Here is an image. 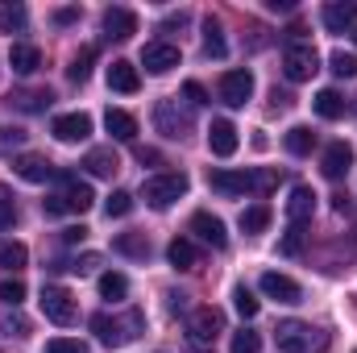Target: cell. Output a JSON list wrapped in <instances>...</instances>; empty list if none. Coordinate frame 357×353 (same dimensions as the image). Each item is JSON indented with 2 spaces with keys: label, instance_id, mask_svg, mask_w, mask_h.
<instances>
[{
  "label": "cell",
  "instance_id": "cell-1",
  "mask_svg": "<svg viewBox=\"0 0 357 353\" xmlns=\"http://www.w3.org/2000/svg\"><path fill=\"white\" fill-rule=\"evenodd\" d=\"M91 333L100 337V345H108V350H121V345H129V341H137L142 333H146V312H125V316H108V312H96L91 316Z\"/></svg>",
  "mask_w": 357,
  "mask_h": 353
},
{
  "label": "cell",
  "instance_id": "cell-2",
  "mask_svg": "<svg viewBox=\"0 0 357 353\" xmlns=\"http://www.w3.org/2000/svg\"><path fill=\"white\" fill-rule=\"evenodd\" d=\"M59 183H63V191L59 195H46L42 200V212L46 216H67V212H88L91 204H96V191H91L88 183H79V179L71 175V171H59Z\"/></svg>",
  "mask_w": 357,
  "mask_h": 353
},
{
  "label": "cell",
  "instance_id": "cell-3",
  "mask_svg": "<svg viewBox=\"0 0 357 353\" xmlns=\"http://www.w3.org/2000/svg\"><path fill=\"white\" fill-rule=\"evenodd\" d=\"M274 341H278L282 353H324L328 350V333H320V329H312L303 320H282L274 329Z\"/></svg>",
  "mask_w": 357,
  "mask_h": 353
},
{
  "label": "cell",
  "instance_id": "cell-4",
  "mask_svg": "<svg viewBox=\"0 0 357 353\" xmlns=\"http://www.w3.org/2000/svg\"><path fill=\"white\" fill-rule=\"evenodd\" d=\"M187 195V175L183 171H162V175H150L142 183V200L154 208V212H167L171 204H178Z\"/></svg>",
  "mask_w": 357,
  "mask_h": 353
},
{
  "label": "cell",
  "instance_id": "cell-5",
  "mask_svg": "<svg viewBox=\"0 0 357 353\" xmlns=\"http://www.w3.org/2000/svg\"><path fill=\"white\" fill-rule=\"evenodd\" d=\"M316 71H320V54H316L312 42H291V46L282 50V75H287L291 84H303V80H312Z\"/></svg>",
  "mask_w": 357,
  "mask_h": 353
},
{
  "label": "cell",
  "instance_id": "cell-6",
  "mask_svg": "<svg viewBox=\"0 0 357 353\" xmlns=\"http://www.w3.org/2000/svg\"><path fill=\"white\" fill-rule=\"evenodd\" d=\"M154 125H158V133H162V137L183 142V137L191 133V112L178 104L175 96H167V100H158V104H154Z\"/></svg>",
  "mask_w": 357,
  "mask_h": 353
},
{
  "label": "cell",
  "instance_id": "cell-7",
  "mask_svg": "<svg viewBox=\"0 0 357 353\" xmlns=\"http://www.w3.org/2000/svg\"><path fill=\"white\" fill-rule=\"evenodd\" d=\"M42 312H46V320H54V324H75V316H79L75 295H71L67 287H42Z\"/></svg>",
  "mask_w": 357,
  "mask_h": 353
},
{
  "label": "cell",
  "instance_id": "cell-8",
  "mask_svg": "<svg viewBox=\"0 0 357 353\" xmlns=\"http://www.w3.org/2000/svg\"><path fill=\"white\" fill-rule=\"evenodd\" d=\"M187 333H191L195 345H212L225 333V312L220 308H195L191 320H187Z\"/></svg>",
  "mask_w": 357,
  "mask_h": 353
},
{
  "label": "cell",
  "instance_id": "cell-9",
  "mask_svg": "<svg viewBox=\"0 0 357 353\" xmlns=\"http://www.w3.org/2000/svg\"><path fill=\"white\" fill-rule=\"evenodd\" d=\"M250 96H254V71H225L220 75V100L229 104V108H245L250 104Z\"/></svg>",
  "mask_w": 357,
  "mask_h": 353
},
{
  "label": "cell",
  "instance_id": "cell-10",
  "mask_svg": "<svg viewBox=\"0 0 357 353\" xmlns=\"http://www.w3.org/2000/svg\"><path fill=\"white\" fill-rule=\"evenodd\" d=\"M50 133H54L59 142H67V146L88 142V137H91V117H88V112H63V117H54Z\"/></svg>",
  "mask_w": 357,
  "mask_h": 353
},
{
  "label": "cell",
  "instance_id": "cell-11",
  "mask_svg": "<svg viewBox=\"0 0 357 353\" xmlns=\"http://www.w3.org/2000/svg\"><path fill=\"white\" fill-rule=\"evenodd\" d=\"M100 25H104V38H108V42H125V38H133V33H137V13L116 4V8H104Z\"/></svg>",
  "mask_w": 357,
  "mask_h": 353
},
{
  "label": "cell",
  "instance_id": "cell-12",
  "mask_svg": "<svg viewBox=\"0 0 357 353\" xmlns=\"http://www.w3.org/2000/svg\"><path fill=\"white\" fill-rule=\"evenodd\" d=\"M142 67H146L150 75H167V71H175L178 67V46H171V42H146V50H142Z\"/></svg>",
  "mask_w": 357,
  "mask_h": 353
},
{
  "label": "cell",
  "instance_id": "cell-13",
  "mask_svg": "<svg viewBox=\"0 0 357 353\" xmlns=\"http://www.w3.org/2000/svg\"><path fill=\"white\" fill-rule=\"evenodd\" d=\"M191 233H195L204 246H212V250H225V246H229L225 220H220V216H212V212H195V216H191Z\"/></svg>",
  "mask_w": 357,
  "mask_h": 353
},
{
  "label": "cell",
  "instance_id": "cell-14",
  "mask_svg": "<svg viewBox=\"0 0 357 353\" xmlns=\"http://www.w3.org/2000/svg\"><path fill=\"white\" fill-rule=\"evenodd\" d=\"M13 171L25 179V183H46V179L59 175V167L46 154H21V158H13Z\"/></svg>",
  "mask_w": 357,
  "mask_h": 353
},
{
  "label": "cell",
  "instance_id": "cell-15",
  "mask_svg": "<svg viewBox=\"0 0 357 353\" xmlns=\"http://www.w3.org/2000/svg\"><path fill=\"white\" fill-rule=\"evenodd\" d=\"M54 104V91L50 88H13L8 91V108L17 112H46Z\"/></svg>",
  "mask_w": 357,
  "mask_h": 353
},
{
  "label": "cell",
  "instance_id": "cell-16",
  "mask_svg": "<svg viewBox=\"0 0 357 353\" xmlns=\"http://www.w3.org/2000/svg\"><path fill=\"white\" fill-rule=\"evenodd\" d=\"M208 150H212L216 158H229V154H237V129H233V121L216 117V121L208 125Z\"/></svg>",
  "mask_w": 357,
  "mask_h": 353
},
{
  "label": "cell",
  "instance_id": "cell-17",
  "mask_svg": "<svg viewBox=\"0 0 357 353\" xmlns=\"http://www.w3.org/2000/svg\"><path fill=\"white\" fill-rule=\"evenodd\" d=\"M262 291H266L270 299H278V303H299V299H303V287H299L295 278L278 274V270H266V274H262Z\"/></svg>",
  "mask_w": 357,
  "mask_h": 353
},
{
  "label": "cell",
  "instance_id": "cell-18",
  "mask_svg": "<svg viewBox=\"0 0 357 353\" xmlns=\"http://www.w3.org/2000/svg\"><path fill=\"white\" fill-rule=\"evenodd\" d=\"M349 167H354V146H345V142H333V146L324 150V158H320L324 179H345Z\"/></svg>",
  "mask_w": 357,
  "mask_h": 353
},
{
  "label": "cell",
  "instance_id": "cell-19",
  "mask_svg": "<svg viewBox=\"0 0 357 353\" xmlns=\"http://www.w3.org/2000/svg\"><path fill=\"white\" fill-rule=\"evenodd\" d=\"M312 212H316V191H312L307 183L291 187V200H287V220H291V225H303V220H312Z\"/></svg>",
  "mask_w": 357,
  "mask_h": 353
},
{
  "label": "cell",
  "instance_id": "cell-20",
  "mask_svg": "<svg viewBox=\"0 0 357 353\" xmlns=\"http://www.w3.org/2000/svg\"><path fill=\"white\" fill-rule=\"evenodd\" d=\"M84 167H88V175H96V179H112L121 171V158H116L112 146H96V150L84 154Z\"/></svg>",
  "mask_w": 357,
  "mask_h": 353
},
{
  "label": "cell",
  "instance_id": "cell-21",
  "mask_svg": "<svg viewBox=\"0 0 357 353\" xmlns=\"http://www.w3.org/2000/svg\"><path fill=\"white\" fill-rule=\"evenodd\" d=\"M320 21H324V29H328V33H354L357 4H324Z\"/></svg>",
  "mask_w": 357,
  "mask_h": 353
},
{
  "label": "cell",
  "instance_id": "cell-22",
  "mask_svg": "<svg viewBox=\"0 0 357 353\" xmlns=\"http://www.w3.org/2000/svg\"><path fill=\"white\" fill-rule=\"evenodd\" d=\"M312 108H316V117H324V121H341V117L349 112V100L337 88H320L316 100H312Z\"/></svg>",
  "mask_w": 357,
  "mask_h": 353
},
{
  "label": "cell",
  "instance_id": "cell-23",
  "mask_svg": "<svg viewBox=\"0 0 357 353\" xmlns=\"http://www.w3.org/2000/svg\"><path fill=\"white\" fill-rule=\"evenodd\" d=\"M104 129H108L116 142H133V137H137V117L125 112V108H108V112H104Z\"/></svg>",
  "mask_w": 357,
  "mask_h": 353
},
{
  "label": "cell",
  "instance_id": "cell-24",
  "mask_svg": "<svg viewBox=\"0 0 357 353\" xmlns=\"http://www.w3.org/2000/svg\"><path fill=\"white\" fill-rule=\"evenodd\" d=\"M108 88H112V91H125V96H133V91L142 88V75H137V67H133V63H125V59H116V63L108 67Z\"/></svg>",
  "mask_w": 357,
  "mask_h": 353
},
{
  "label": "cell",
  "instance_id": "cell-25",
  "mask_svg": "<svg viewBox=\"0 0 357 353\" xmlns=\"http://www.w3.org/2000/svg\"><path fill=\"white\" fill-rule=\"evenodd\" d=\"M8 67H13L17 75H33V71L42 67V50L29 46V42H17V46L8 50Z\"/></svg>",
  "mask_w": 357,
  "mask_h": 353
},
{
  "label": "cell",
  "instance_id": "cell-26",
  "mask_svg": "<svg viewBox=\"0 0 357 353\" xmlns=\"http://www.w3.org/2000/svg\"><path fill=\"white\" fill-rule=\"evenodd\" d=\"M208 187L220 191V195H241V191H250V175H241V171H212Z\"/></svg>",
  "mask_w": 357,
  "mask_h": 353
},
{
  "label": "cell",
  "instance_id": "cell-27",
  "mask_svg": "<svg viewBox=\"0 0 357 353\" xmlns=\"http://www.w3.org/2000/svg\"><path fill=\"white\" fill-rule=\"evenodd\" d=\"M204 54L208 59H225L229 54V42H225V29H220V21H204Z\"/></svg>",
  "mask_w": 357,
  "mask_h": 353
},
{
  "label": "cell",
  "instance_id": "cell-28",
  "mask_svg": "<svg viewBox=\"0 0 357 353\" xmlns=\"http://www.w3.org/2000/svg\"><path fill=\"white\" fill-rule=\"evenodd\" d=\"M282 146H287L295 158H303V154H312V146H316V133H312L307 125H291V129H287V137H282Z\"/></svg>",
  "mask_w": 357,
  "mask_h": 353
},
{
  "label": "cell",
  "instance_id": "cell-29",
  "mask_svg": "<svg viewBox=\"0 0 357 353\" xmlns=\"http://www.w3.org/2000/svg\"><path fill=\"white\" fill-rule=\"evenodd\" d=\"M112 250L125 254V258H150V237L146 233H121L112 241Z\"/></svg>",
  "mask_w": 357,
  "mask_h": 353
},
{
  "label": "cell",
  "instance_id": "cell-30",
  "mask_svg": "<svg viewBox=\"0 0 357 353\" xmlns=\"http://www.w3.org/2000/svg\"><path fill=\"white\" fill-rule=\"evenodd\" d=\"M25 262H29V250L21 241H0V270L17 274V270H25Z\"/></svg>",
  "mask_w": 357,
  "mask_h": 353
},
{
  "label": "cell",
  "instance_id": "cell-31",
  "mask_svg": "<svg viewBox=\"0 0 357 353\" xmlns=\"http://www.w3.org/2000/svg\"><path fill=\"white\" fill-rule=\"evenodd\" d=\"M167 258H171L175 270H191V266L199 262V254H195V246H191L187 237H175V241L167 246Z\"/></svg>",
  "mask_w": 357,
  "mask_h": 353
},
{
  "label": "cell",
  "instance_id": "cell-32",
  "mask_svg": "<svg viewBox=\"0 0 357 353\" xmlns=\"http://www.w3.org/2000/svg\"><path fill=\"white\" fill-rule=\"evenodd\" d=\"M91 63H96V46H84V50L71 59V67H67V80H71V84H88Z\"/></svg>",
  "mask_w": 357,
  "mask_h": 353
},
{
  "label": "cell",
  "instance_id": "cell-33",
  "mask_svg": "<svg viewBox=\"0 0 357 353\" xmlns=\"http://www.w3.org/2000/svg\"><path fill=\"white\" fill-rule=\"evenodd\" d=\"M241 229H245V233H266L270 229V208L266 204L245 208V212H241Z\"/></svg>",
  "mask_w": 357,
  "mask_h": 353
},
{
  "label": "cell",
  "instance_id": "cell-34",
  "mask_svg": "<svg viewBox=\"0 0 357 353\" xmlns=\"http://www.w3.org/2000/svg\"><path fill=\"white\" fill-rule=\"evenodd\" d=\"M100 295H104V299H125V295H129V278L116 274V270L100 274Z\"/></svg>",
  "mask_w": 357,
  "mask_h": 353
},
{
  "label": "cell",
  "instance_id": "cell-35",
  "mask_svg": "<svg viewBox=\"0 0 357 353\" xmlns=\"http://www.w3.org/2000/svg\"><path fill=\"white\" fill-rule=\"evenodd\" d=\"M0 29L13 33V29H25V8L13 4V0H0Z\"/></svg>",
  "mask_w": 357,
  "mask_h": 353
},
{
  "label": "cell",
  "instance_id": "cell-36",
  "mask_svg": "<svg viewBox=\"0 0 357 353\" xmlns=\"http://www.w3.org/2000/svg\"><path fill=\"white\" fill-rule=\"evenodd\" d=\"M233 308H237L245 320H254V316L262 312V303L254 299V291H250V287H233Z\"/></svg>",
  "mask_w": 357,
  "mask_h": 353
},
{
  "label": "cell",
  "instance_id": "cell-37",
  "mask_svg": "<svg viewBox=\"0 0 357 353\" xmlns=\"http://www.w3.org/2000/svg\"><path fill=\"white\" fill-rule=\"evenodd\" d=\"M328 67H333V75H337V80H357V54H345V50H333Z\"/></svg>",
  "mask_w": 357,
  "mask_h": 353
},
{
  "label": "cell",
  "instance_id": "cell-38",
  "mask_svg": "<svg viewBox=\"0 0 357 353\" xmlns=\"http://www.w3.org/2000/svg\"><path fill=\"white\" fill-rule=\"evenodd\" d=\"M133 212V195L129 191H112L108 200H104V216L112 220V216H129Z\"/></svg>",
  "mask_w": 357,
  "mask_h": 353
},
{
  "label": "cell",
  "instance_id": "cell-39",
  "mask_svg": "<svg viewBox=\"0 0 357 353\" xmlns=\"http://www.w3.org/2000/svg\"><path fill=\"white\" fill-rule=\"evenodd\" d=\"M233 353H258L262 350V337L254 333V329H241V333H233V345H229Z\"/></svg>",
  "mask_w": 357,
  "mask_h": 353
},
{
  "label": "cell",
  "instance_id": "cell-40",
  "mask_svg": "<svg viewBox=\"0 0 357 353\" xmlns=\"http://www.w3.org/2000/svg\"><path fill=\"white\" fill-rule=\"evenodd\" d=\"M274 187H278V171H270V167H262V171L250 175V191H258V195H270Z\"/></svg>",
  "mask_w": 357,
  "mask_h": 353
},
{
  "label": "cell",
  "instance_id": "cell-41",
  "mask_svg": "<svg viewBox=\"0 0 357 353\" xmlns=\"http://www.w3.org/2000/svg\"><path fill=\"white\" fill-rule=\"evenodd\" d=\"M100 266V254H79L71 262H54V270H71V274H91Z\"/></svg>",
  "mask_w": 357,
  "mask_h": 353
},
{
  "label": "cell",
  "instance_id": "cell-42",
  "mask_svg": "<svg viewBox=\"0 0 357 353\" xmlns=\"http://www.w3.org/2000/svg\"><path fill=\"white\" fill-rule=\"evenodd\" d=\"M278 250H282L287 258H295V254L303 250V225H291V229L282 233V241H278Z\"/></svg>",
  "mask_w": 357,
  "mask_h": 353
},
{
  "label": "cell",
  "instance_id": "cell-43",
  "mask_svg": "<svg viewBox=\"0 0 357 353\" xmlns=\"http://www.w3.org/2000/svg\"><path fill=\"white\" fill-rule=\"evenodd\" d=\"M21 299H25V283H21V278H4V283H0V303L17 308Z\"/></svg>",
  "mask_w": 357,
  "mask_h": 353
},
{
  "label": "cell",
  "instance_id": "cell-44",
  "mask_svg": "<svg viewBox=\"0 0 357 353\" xmlns=\"http://www.w3.org/2000/svg\"><path fill=\"white\" fill-rule=\"evenodd\" d=\"M13 220H17V195L0 183V229H8Z\"/></svg>",
  "mask_w": 357,
  "mask_h": 353
},
{
  "label": "cell",
  "instance_id": "cell-45",
  "mask_svg": "<svg viewBox=\"0 0 357 353\" xmlns=\"http://www.w3.org/2000/svg\"><path fill=\"white\" fill-rule=\"evenodd\" d=\"M46 353H88V345L79 337H54V341H46Z\"/></svg>",
  "mask_w": 357,
  "mask_h": 353
},
{
  "label": "cell",
  "instance_id": "cell-46",
  "mask_svg": "<svg viewBox=\"0 0 357 353\" xmlns=\"http://www.w3.org/2000/svg\"><path fill=\"white\" fill-rule=\"evenodd\" d=\"M183 96H187V104H195V108H199V104H208V91H204V84H195V80L183 88Z\"/></svg>",
  "mask_w": 357,
  "mask_h": 353
},
{
  "label": "cell",
  "instance_id": "cell-47",
  "mask_svg": "<svg viewBox=\"0 0 357 353\" xmlns=\"http://www.w3.org/2000/svg\"><path fill=\"white\" fill-rule=\"evenodd\" d=\"M21 142H25V133H21V129H4V125H0V150L21 146Z\"/></svg>",
  "mask_w": 357,
  "mask_h": 353
},
{
  "label": "cell",
  "instance_id": "cell-48",
  "mask_svg": "<svg viewBox=\"0 0 357 353\" xmlns=\"http://www.w3.org/2000/svg\"><path fill=\"white\" fill-rule=\"evenodd\" d=\"M133 158H137L142 167H146V163H150V167H154V163H162V154H158V150H150V146H137V150H133Z\"/></svg>",
  "mask_w": 357,
  "mask_h": 353
},
{
  "label": "cell",
  "instance_id": "cell-49",
  "mask_svg": "<svg viewBox=\"0 0 357 353\" xmlns=\"http://www.w3.org/2000/svg\"><path fill=\"white\" fill-rule=\"evenodd\" d=\"M84 237H88V229H84V225H71V229H63V241H67V246H79Z\"/></svg>",
  "mask_w": 357,
  "mask_h": 353
},
{
  "label": "cell",
  "instance_id": "cell-50",
  "mask_svg": "<svg viewBox=\"0 0 357 353\" xmlns=\"http://www.w3.org/2000/svg\"><path fill=\"white\" fill-rule=\"evenodd\" d=\"M167 299H171V303H167V308H171V312H187V295H183V291H171V295H167Z\"/></svg>",
  "mask_w": 357,
  "mask_h": 353
},
{
  "label": "cell",
  "instance_id": "cell-51",
  "mask_svg": "<svg viewBox=\"0 0 357 353\" xmlns=\"http://www.w3.org/2000/svg\"><path fill=\"white\" fill-rule=\"evenodd\" d=\"M54 21H59V25H71V21H79V8H59V13H54Z\"/></svg>",
  "mask_w": 357,
  "mask_h": 353
},
{
  "label": "cell",
  "instance_id": "cell-52",
  "mask_svg": "<svg viewBox=\"0 0 357 353\" xmlns=\"http://www.w3.org/2000/svg\"><path fill=\"white\" fill-rule=\"evenodd\" d=\"M266 8L270 13H291L295 4H291V0H266Z\"/></svg>",
  "mask_w": 357,
  "mask_h": 353
},
{
  "label": "cell",
  "instance_id": "cell-53",
  "mask_svg": "<svg viewBox=\"0 0 357 353\" xmlns=\"http://www.w3.org/2000/svg\"><path fill=\"white\" fill-rule=\"evenodd\" d=\"M333 208H337V212H349V195H345V191H337V195H333Z\"/></svg>",
  "mask_w": 357,
  "mask_h": 353
},
{
  "label": "cell",
  "instance_id": "cell-54",
  "mask_svg": "<svg viewBox=\"0 0 357 353\" xmlns=\"http://www.w3.org/2000/svg\"><path fill=\"white\" fill-rule=\"evenodd\" d=\"M354 42H357V25H354Z\"/></svg>",
  "mask_w": 357,
  "mask_h": 353
},
{
  "label": "cell",
  "instance_id": "cell-55",
  "mask_svg": "<svg viewBox=\"0 0 357 353\" xmlns=\"http://www.w3.org/2000/svg\"><path fill=\"white\" fill-rule=\"evenodd\" d=\"M195 353H208V350H195Z\"/></svg>",
  "mask_w": 357,
  "mask_h": 353
}]
</instances>
